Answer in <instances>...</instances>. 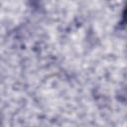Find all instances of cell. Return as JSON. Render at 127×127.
<instances>
[{
	"label": "cell",
	"mask_w": 127,
	"mask_h": 127,
	"mask_svg": "<svg viewBox=\"0 0 127 127\" xmlns=\"http://www.w3.org/2000/svg\"><path fill=\"white\" fill-rule=\"evenodd\" d=\"M123 19H124L125 22H127V6H126V8L124 10V13H123Z\"/></svg>",
	"instance_id": "1"
}]
</instances>
